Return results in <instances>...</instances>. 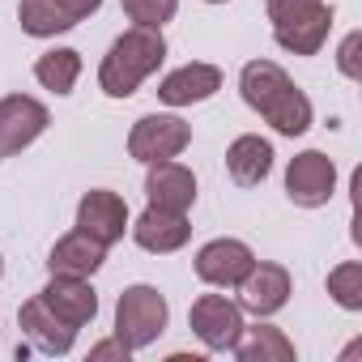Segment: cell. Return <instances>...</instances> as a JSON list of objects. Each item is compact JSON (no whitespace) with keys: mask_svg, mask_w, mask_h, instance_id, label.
<instances>
[{"mask_svg":"<svg viewBox=\"0 0 362 362\" xmlns=\"http://www.w3.org/2000/svg\"><path fill=\"white\" fill-rule=\"evenodd\" d=\"M239 94L281 136H303L311 128V119H315L311 98L290 81V73L277 60H247L243 73H239Z\"/></svg>","mask_w":362,"mask_h":362,"instance_id":"obj_1","label":"cell"},{"mask_svg":"<svg viewBox=\"0 0 362 362\" xmlns=\"http://www.w3.org/2000/svg\"><path fill=\"white\" fill-rule=\"evenodd\" d=\"M166 60V39L158 26H128L98 64V90L107 98H132L136 86Z\"/></svg>","mask_w":362,"mask_h":362,"instance_id":"obj_2","label":"cell"},{"mask_svg":"<svg viewBox=\"0 0 362 362\" xmlns=\"http://www.w3.org/2000/svg\"><path fill=\"white\" fill-rule=\"evenodd\" d=\"M273 39L290 56H315L328 43L332 30V5L328 0H264Z\"/></svg>","mask_w":362,"mask_h":362,"instance_id":"obj_3","label":"cell"},{"mask_svg":"<svg viewBox=\"0 0 362 362\" xmlns=\"http://www.w3.org/2000/svg\"><path fill=\"white\" fill-rule=\"evenodd\" d=\"M166 320H170V307L153 286H128L119 294V303H115V337L132 354L153 345L166 332Z\"/></svg>","mask_w":362,"mask_h":362,"instance_id":"obj_4","label":"cell"},{"mask_svg":"<svg viewBox=\"0 0 362 362\" xmlns=\"http://www.w3.org/2000/svg\"><path fill=\"white\" fill-rule=\"evenodd\" d=\"M192 145V124L179 119V115H141L128 132V153L136 162H166V158H179Z\"/></svg>","mask_w":362,"mask_h":362,"instance_id":"obj_5","label":"cell"},{"mask_svg":"<svg viewBox=\"0 0 362 362\" xmlns=\"http://www.w3.org/2000/svg\"><path fill=\"white\" fill-rule=\"evenodd\" d=\"M337 192V162L320 149H303L286 166V197L298 209H320Z\"/></svg>","mask_w":362,"mask_h":362,"instance_id":"obj_6","label":"cell"},{"mask_svg":"<svg viewBox=\"0 0 362 362\" xmlns=\"http://www.w3.org/2000/svg\"><path fill=\"white\" fill-rule=\"evenodd\" d=\"M47 124H52V115L39 98H30V94L0 98V162L22 153L26 145H35L47 132Z\"/></svg>","mask_w":362,"mask_h":362,"instance_id":"obj_7","label":"cell"},{"mask_svg":"<svg viewBox=\"0 0 362 362\" xmlns=\"http://www.w3.org/2000/svg\"><path fill=\"white\" fill-rule=\"evenodd\" d=\"M235 290H239V307H243V311H252L256 320H269V315H277V311L290 303L294 281H290V269H286V264L256 260V264L247 269V277H243Z\"/></svg>","mask_w":362,"mask_h":362,"instance_id":"obj_8","label":"cell"},{"mask_svg":"<svg viewBox=\"0 0 362 362\" xmlns=\"http://www.w3.org/2000/svg\"><path fill=\"white\" fill-rule=\"evenodd\" d=\"M188 324L201 337V345L218 354V349H230L239 341V332H243V307L235 298H226V294H201L192 303V311H188Z\"/></svg>","mask_w":362,"mask_h":362,"instance_id":"obj_9","label":"cell"},{"mask_svg":"<svg viewBox=\"0 0 362 362\" xmlns=\"http://www.w3.org/2000/svg\"><path fill=\"white\" fill-rule=\"evenodd\" d=\"M128 222H132V218H128V205H124V197L111 192V188H90V192L77 201V230L90 235V239H98L103 247L119 243L124 230H128Z\"/></svg>","mask_w":362,"mask_h":362,"instance_id":"obj_10","label":"cell"},{"mask_svg":"<svg viewBox=\"0 0 362 362\" xmlns=\"http://www.w3.org/2000/svg\"><path fill=\"white\" fill-rule=\"evenodd\" d=\"M252 264H256V252L243 239H209L197 252V277L205 286H218V290H235Z\"/></svg>","mask_w":362,"mask_h":362,"instance_id":"obj_11","label":"cell"},{"mask_svg":"<svg viewBox=\"0 0 362 362\" xmlns=\"http://www.w3.org/2000/svg\"><path fill=\"white\" fill-rule=\"evenodd\" d=\"M145 197H149V205H158V209L188 214V209L197 205V175H192L184 162H175V158L149 162V170H145Z\"/></svg>","mask_w":362,"mask_h":362,"instance_id":"obj_12","label":"cell"},{"mask_svg":"<svg viewBox=\"0 0 362 362\" xmlns=\"http://www.w3.org/2000/svg\"><path fill=\"white\" fill-rule=\"evenodd\" d=\"M18 328H22L26 345L39 349V354H69L73 341H77V328L64 324V320H60L39 294L22 303V311H18Z\"/></svg>","mask_w":362,"mask_h":362,"instance_id":"obj_13","label":"cell"},{"mask_svg":"<svg viewBox=\"0 0 362 362\" xmlns=\"http://www.w3.org/2000/svg\"><path fill=\"white\" fill-rule=\"evenodd\" d=\"M222 90V69L218 64H205V60H192V64H179L170 69L162 81H158V98L166 107H192V103H205Z\"/></svg>","mask_w":362,"mask_h":362,"instance_id":"obj_14","label":"cell"},{"mask_svg":"<svg viewBox=\"0 0 362 362\" xmlns=\"http://www.w3.org/2000/svg\"><path fill=\"white\" fill-rule=\"evenodd\" d=\"M128 230H132L136 247H145L153 256H170L192 239L188 214H170V209H158V205H145V214L136 222H128Z\"/></svg>","mask_w":362,"mask_h":362,"instance_id":"obj_15","label":"cell"},{"mask_svg":"<svg viewBox=\"0 0 362 362\" xmlns=\"http://www.w3.org/2000/svg\"><path fill=\"white\" fill-rule=\"evenodd\" d=\"M39 298L73 328H86L94 324L98 315V294L90 286V277H64V273H52V281L39 290Z\"/></svg>","mask_w":362,"mask_h":362,"instance_id":"obj_16","label":"cell"},{"mask_svg":"<svg viewBox=\"0 0 362 362\" xmlns=\"http://www.w3.org/2000/svg\"><path fill=\"white\" fill-rule=\"evenodd\" d=\"M226 170H230V179H235L239 188L264 184L269 170H273V145H269L264 136H256V132L235 136L230 149H226Z\"/></svg>","mask_w":362,"mask_h":362,"instance_id":"obj_17","label":"cell"},{"mask_svg":"<svg viewBox=\"0 0 362 362\" xmlns=\"http://www.w3.org/2000/svg\"><path fill=\"white\" fill-rule=\"evenodd\" d=\"M103 264H107V247H103L98 239L81 235V230L56 239V247H52V256H47V269H52V273H64V277H94Z\"/></svg>","mask_w":362,"mask_h":362,"instance_id":"obj_18","label":"cell"},{"mask_svg":"<svg viewBox=\"0 0 362 362\" xmlns=\"http://www.w3.org/2000/svg\"><path fill=\"white\" fill-rule=\"evenodd\" d=\"M239 362H294V341L277 324H243L239 341L230 345Z\"/></svg>","mask_w":362,"mask_h":362,"instance_id":"obj_19","label":"cell"},{"mask_svg":"<svg viewBox=\"0 0 362 362\" xmlns=\"http://www.w3.org/2000/svg\"><path fill=\"white\" fill-rule=\"evenodd\" d=\"M77 77H81V52H73V47H52L35 60V81L43 90H52L56 98L73 94Z\"/></svg>","mask_w":362,"mask_h":362,"instance_id":"obj_20","label":"cell"},{"mask_svg":"<svg viewBox=\"0 0 362 362\" xmlns=\"http://www.w3.org/2000/svg\"><path fill=\"white\" fill-rule=\"evenodd\" d=\"M18 22L30 39H56L64 30H73V22L52 5V0H18Z\"/></svg>","mask_w":362,"mask_h":362,"instance_id":"obj_21","label":"cell"},{"mask_svg":"<svg viewBox=\"0 0 362 362\" xmlns=\"http://www.w3.org/2000/svg\"><path fill=\"white\" fill-rule=\"evenodd\" d=\"M328 294L337 307L345 311H362V264L358 260H345L328 273Z\"/></svg>","mask_w":362,"mask_h":362,"instance_id":"obj_22","label":"cell"},{"mask_svg":"<svg viewBox=\"0 0 362 362\" xmlns=\"http://www.w3.org/2000/svg\"><path fill=\"white\" fill-rule=\"evenodd\" d=\"M119 5L132 26H158V30L179 13V0H119Z\"/></svg>","mask_w":362,"mask_h":362,"instance_id":"obj_23","label":"cell"},{"mask_svg":"<svg viewBox=\"0 0 362 362\" xmlns=\"http://www.w3.org/2000/svg\"><path fill=\"white\" fill-rule=\"evenodd\" d=\"M358 47H362V35H358V30H349V35L341 39V52H337V69H341L349 81H358V77H362V64H358Z\"/></svg>","mask_w":362,"mask_h":362,"instance_id":"obj_24","label":"cell"},{"mask_svg":"<svg viewBox=\"0 0 362 362\" xmlns=\"http://www.w3.org/2000/svg\"><path fill=\"white\" fill-rule=\"evenodd\" d=\"M52 5H56V9L77 26V22H86L90 13H98V9H103V0H52Z\"/></svg>","mask_w":362,"mask_h":362,"instance_id":"obj_25","label":"cell"},{"mask_svg":"<svg viewBox=\"0 0 362 362\" xmlns=\"http://www.w3.org/2000/svg\"><path fill=\"white\" fill-rule=\"evenodd\" d=\"M128 354H132V349H128L119 337H111V341H98V345L90 349V358H94V362H107V358H119V362H128Z\"/></svg>","mask_w":362,"mask_h":362,"instance_id":"obj_26","label":"cell"},{"mask_svg":"<svg viewBox=\"0 0 362 362\" xmlns=\"http://www.w3.org/2000/svg\"><path fill=\"white\" fill-rule=\"evenodd\" d=\"M205 5H226V0H205Z\"/></svg>","mask_w":362,"mask_h":362,"instance_id":"obj_27","label":"cell"},{"mask_svg":"<svg viewBox=\"0 0 362 362\" xmlns=\"http://www.w3.org/2000/svg\"><path fill=\"white\" fill-rule=\"evenodd\" d=\"M0 273H5V260H0Z\"/></svg>","mask_w":362,"mask_h":362,"instance_id":"obj_28","label":"cell"}]
</instances>
